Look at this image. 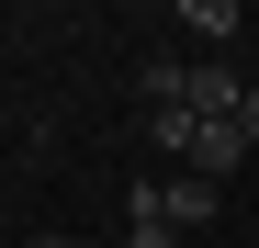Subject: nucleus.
<instances>
[{
    "label": "nucleus",
    "mask_w": 259,
    "mask_h": 248,
    "mask_svg": "<svg viewBox=\"0 0 259 248\" xmlns=\"http://www.w3.org/2000/svg\"><path fill=\"white\" fill-rule=\"evenodd\" d=\"M136 215L169 226V237H192V226L214 215V181H192V170H181V181H147V192H136Z\"/></svg>",
    "instance_id": "obj_1"
},
{
    "label": "nucleus",
    "mask_w": 259,
    "mask_h": 248,
    "mask_svg": "<svg viewBox=\"0 0 259 248\" xmlns=\"http://www.w3.org/2000/svg\"><path fill=\"white\" fill-rule=\"evenodd\" d=\"M124 248H181V237H169V226H147V215H136V226H124Z\"/></svg>",
    "instance_id": "obj_2"
},
{
    "label": "nucleus",
    "mask_w": 259,
    "mask_h": 248,
    "mask_svg": "<svg viewBox=\"0 0 259 248\" xmlns=\"http://www.w3.org/2000/svg\"><path fill=\"white\" fill-rule=\"evenodd\" d=\"M237 136H248V147H259V91H248V102H237Z\"/></svg>",
    "instance_id": "obj_3"
},
{
    "label": "nucleus",
    "mask_w": 259,
    "mask_h": 248,
    "mask_svg": "<svg viewBox=\"0 0 259 248\" xmlns=\"http://www.w3.org/2000/svg\"><path fill=\"white\" fill-rule=\"evenodd\" d=\"M34 248H79V237H34Z\"/></svg>",
    "instance_id": "obj_4"
}]
</instances>
